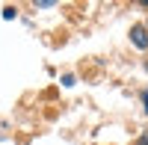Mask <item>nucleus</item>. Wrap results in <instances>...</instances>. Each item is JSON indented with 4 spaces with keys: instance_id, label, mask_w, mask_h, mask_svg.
Here are the masks:
<instances>
[{
    "instance_id": "nucleus-3",
    "label": "nucleus",
    "mask_w": 148,
    "mask_h": 145,
    "mask_svg": "<svg viewBox=\"0 0 148 145\" xmlns=\"http://www.w3.org/2000/svg\"><path fill=\"white\" fill-rule=\"evenodd\" d=\"M145 113H148V95H145Z\"/></svg>"
},
{
    "instance_id": "nucleus-1",
    "label": "nucleus",
    "mask_w": 148,
    "mask_h": 145,
    "mask_svg": "<svg viewBox=\"0 0 148 145\" xmlns=\"http://www.w3.org/2000/svg\"><path fill=\"white\" fill-rule=\"evenodd\" d=\"M133 44L136 47H148V36H145V27H133Z\"/></svg>"
},
{
    "instance_id": "nucleus-2",
    "label": "nucleus",
    "mask_w": 148,
    "mask_h": 145,
    "mask_svg": "<svg viewBox=\"0 0 148 145\" xmlns=\"http://www.w3.org/2000/svg\"><path fill=\"white\" fill-rule=\"evenodd\" d=\"M3 18H6V21H12V18H15V9L6 6V9H3Z\"/></svg>"
}]
</instances>
